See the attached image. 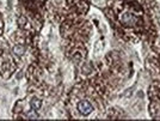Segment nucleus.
Wrapping results in <instances>:
<instances>
[{
  "label": "nucleus",
  "mask_w": 160,
  "mask_h": 121,
  "mask_svg": "<svg viewBox=\"0 0 160 121\" xmlns=\"http://www.w3.org/2000/svg\"><path fill=\"white\" fill-rule=\"evenodd\" d=\"M78 109H79V112L81 114L88 115L90 113H92L93 107H92V104L88 101H81V102H79V104H78Z\"/></svg>",
  "instance_id": "nucleus-1"
},
{
  "label": "nucleus",
  "mask_w": 160,
  "mask_h": 121,
  "mask_svg": "<svg viewBox=\"0 0 160 121\" xmlns=\"http://www.w3.org/2000/svg\"><path fill=\"white\" fill-rule=\"evenodd\" d=\"M40 107H41L40 100H37V98H32V101H31V108H33V109H40Z\"/></svg>",
  "instance_id": "nucleus-2"
},
{
  "label": "nucleus",
  "mask_w": 160,
  "mask_h": 121,
  "mask_svg": "<svg viewBox=\"0 0 160 121\" xmlns=\"http://www.w3.org/2000/svg\"><path fill=\"white\" fill-rule=\"evenodd\" d=\"M23 52H24V48L22 47V46H16V47L13 48V53L16 54V55H22Z\"/></svg>",
  "instance_id": "nucleus-3"
}]
</instances>
